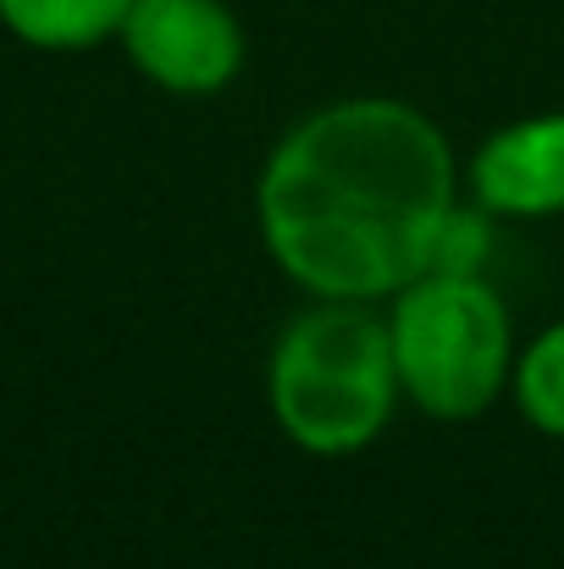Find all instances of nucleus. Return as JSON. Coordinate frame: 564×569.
Wrapping results in <instances>:
<instances>
[{
    "instance_id": "1",
    "label": "nucleus",
    "mask_w": 564,
    "mask_h": 569,
    "mask_svg": "<svg viewBox=\"0 0 564 569\" xmlns=\"http://www.w3.org/2000/svg\"><path fill=\"white\" fill-rule=\"evenodd\" d=\"M459 183V156L420 106L349 94L271 144L255 221L277 271L310 299L387 305L432 271Z\"/></svg>"
},
{
    "instance_id": "2",
    "label": "nucleus",
    "mask_w": 564,
    "mask_h": 569,
    "mask_svg": "<svg viewBox=\"0 0 564 569\" xmlns=\"http://www.w3.org/2000/svg\"><path fill=\"white\" fill-rule=\"evenodd\" d=\"M266 403L277 431L316 459L372 448L404 403L387 316L355 299H310L271 343Z\"/></svg>"
},
{
    "instance_id": "3",
    "label": "nucleus",
    "mask_w": 564,
    "mask_h": 569,
    "mask_svg": "<svg viewBox=\"0 0 564 569\" xmlns=\"http://www.w3.org/2000/svg\"><path fill=\"white\" fill-rule=\"evenodd\" d=\"M387 349L404 403L432 420H476L509 392L515 327L482 271H426L387 299Z\"/></svg>"
},
{
    "instance_id": "4",
    "label": "nucleus",
    "mask_w": 564,
    "mask_h": 569,
    "mask_svg": "<svg viewBox=\"0 0 564 569\" xmlns=\"http://www.w3.org/2000/svg\"><path fill=\"white\" fill-rule=\"evenodd\" d=\"M133 72L167 94L205 100L244 72V22L227 0H133L117 28Z\"/></svg>"
},
{
    "instance_id": "5",
    "label": "nucleus",
    "mask_w": 564,
    "mask_h": 569,
    "mask_svg": "<svg viewBox=\"0 0 564 569\" xmlns=\"http://www.w3.org/2000/svg\"><path fill=\"white\" fill-rule=\"evenodd\" d=\"M465 199L493 221L564 216V111H537L487 133L465 161Z\"/></svg>"
},
{
    "instance_id": "6",
    "label": "nucleus",
    "mask_w": 564,
    "mask_h": 569,
    "mask_svg": "<svg viewBox=\"0 0 564 569\" xmlns=\"http://www.w3.org/2000/svg\"><path fill=\"white\" fill-rule=\"evenodd\" d=\"M133 0H0V28L28 50L78 56L117 39Z\"/></svg>"
},
{
    "instance_id": "7",
    "label": "nucleus",
    "mask_w": 564,
    "mask_h": 569,
    "mask_svg": "<svg viewBox=\"0 0 564 569\" xmlns=\"http://www.w3.org/2000/svg\"><path fill=\"white\" fill-rule=\"evenodd\" d=\"M509 392L526 415L532 431L564 442V321L543 327L521 355H515V377H509Z\"/></svg>"
}]
</instances>
